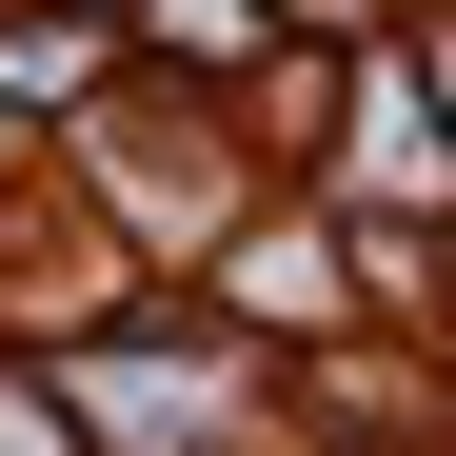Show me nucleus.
I'll list each match as a JSON object with an SVG mask.
<instances>
[{
  "label": "nucleus",
  "mask_w": 456,
  "mask_h": 456,
  "mask_svg": "<svg viewBox=\"0 0 456 456\" xmlns=\"http://www.w3.org/2000/svg\"><path fill=\"white\" fill-rule=\"evenodd\" d=\"M239 318H338V258L297 239V218H258V239H239Z\"/></svg>",
  "instance_id": "f257e3e1"
},
{
  "label": "nucleus",
  "mask_w": 456,
  "mask_h": 456,
  "mask_svg": "<svg viewBox=\"0 0 456 456\" xmlns=\"http://www.w3.org/2000/svg\"><path fill=\"white\" fill-rule=\"evenodd\" d=\"M258 20H318V40H338V20H357V0H258Z\"/></svg>",
  "instance_id": "f03ea898"
},
{
  "label": "nucleus",
  "mask_w": 456,
  "mask_h": 456,
  "mask_svg": "<svg viewBox=\"0 0 456 456\" xmlns=\"http://www.w3.org/2000/svg\"><path fill=\"white\" fill-rule=\"evenodd\" d=\"M0 456H40V397H0Z\"/></svg>",
  "instance_id": "7ed1b4c3"
}]
</instances>
